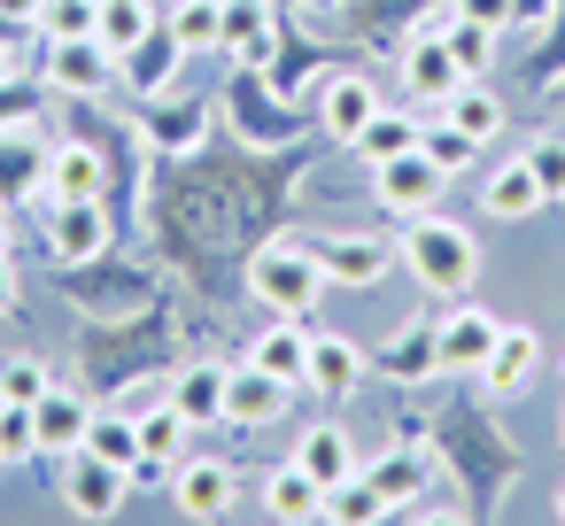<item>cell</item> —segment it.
<instances>
[{
  "instance_id": "1f68e13d",
  "label": "cell",
  "mask_w": 565,
  "mask_h": 526,
  "mask_svg": "<svg viewBox=\"0 0 565 526\" xmlns=\"http://www.w3.org/2000/svg\"><path fill=\"white\" fill-rule=\"evenodd\" d=\"M186 433H194V426H186V418L171 410V395H163V410H148V418H140V449H148L140 464H179Z\"/></svg>"
},
{
  "instance_id": "f546056e",
  "label": "cell",
  "mask_w": 565,
  "mask_h": 526,
  "mask_svg": "<svg viewBox=\"0 0 565 526\" xmlns=\"http://www.w3.org/2000/svg\"><path fill=\"white\" fill-rule=\"evenodd\" d=\"M441 40H449V55H457V71H465V78H480V71L495 63V32H488V24H472V17H457V9H449Z\"/></svg>"
},
{
  "instance_id": "e575fe53",
  "label": "cell",
  "mask_w": 565,
  "mask_h": 526,
  "mask_svg": "<svg viewBox=\"0 0 565 526\" xmlns=\"http://www.w3.org/2000/svg\"><path fill=\"white\" fill-rule=\"evenodd\" d=\"M55 379H47V364L40 356H0V402H40Z\"/></svg>"
},
{
  "instance_id": "74e56055",
  "label": "cell",
  "mask_w": 565,
  "mask_h": 526,
  "mask_svg": "<svg viewBox=\"0 0 565 526\" xmlns=\"http://www.w3.org/2000/svg\"><path fill=\"white\" fill-rule=\"evenodd\" d=\"M526 163H534L542 194H550V202H565V132H542V140L526 148Z\"/></svg>"
},
{
  "instance_id": "8d00e7d4",
  "label": "cell",
  "mask_w": 565,
  "mask_h": 526,
  "mask_svg": "<svg viewBox=\"0 0 565 526\" xmlns=\"http://www.w3.org/2000/svg\"><path fill=\"white\" fill-rule=\"evenodd\" d=\"M94 17H102V0H47V9H40L47 40H86V32H94Z\"/></svg>"
},
{
  "instance_id": "60d3db41",
  "label": "cell",
  "mask_w": 565,
  "mask_h": 526,
  "mask_svg": "<svg viewBox=\"0 0 565 526\" xmlns=\"http://www.w3.org/2000/svg\"><path fill=\"white\" fill-rule=\"evenodd\" d=\"M542 9L550 0H511V24H542Z\"/></svg>"
},
{
  "instance_id": "ee69618b",
  "label": "cell",
  "mask_w": 565,
  "mask_h": 526,
  "mask_svg": "<svg viewBox=\"0 0 565 526\" xmlns=\"http://www.w3.org/2000/svg\"><path fill=\"white\" fill-rule=\"evenodd\" d=\"M0 256H9V217H0Z\"/></svg>"
},
{
  "instance_id": "7a4b0ae2",
  "label": "cell",
  "mask_w": 565,
  "mask_h": 526,
  "mask_svg": "<svg viewBox=\"0 0 565 526\" xmlns=\"http://www.w3.org/2000/svg\"><path fill=\"white\" fill-rule=\"evenodd\" d=\"M326 287H333V279H326V264H318V240H271V248H256V264H248V294H256L271 318H310Z\"/></svg>"
},
{
  "instance_id": "f35d334b",
  "label": "cell",
  "mask_w": 565,
  "mask_h": 526,
  "mask_svg": "<svg viewBox=\"0 0 565 526\" xmlns=\"http://www.w3.org/2000/svg\"><path fill=\"white\" fill-rule=\"evenodd\" d=\"M457 17H472V24H488V32H503L511 24V0H449Z\"/></svg>"
},
{
  "instance_id": "603a6c76",
  "label": "cell",
  "mask_w": 565,
  "mask_h": 526,
  "mask_svg": "<svg viewBox=\"0 0 565 526\" xmlns=\"http://www.w3.org/2000/svg\"><path fill=\"white\" fill-rule=\"evenodd\" d=\"M264 511H271V518H287V526H302V518H318V511H326V487L287 457V464H271V472H264Z\"/></svg>"
},
{
  "instance_id": "277c9868",
  "label": "cell",
  "mask_w": 565,
  "mask_h": 526,
  "mask_svg": "<svg viewBox=\"0 0 565 526\" xmlns=\"http://www.w3.org/2000/svg\"><path fill=\"white\" fill-rule=\"evenodd\" d=\"M47 248H55V264H102V248H109V210H102V194L47 202Z\"/></svg>"
},
{
  "instance_id": "7402d4cb",
  "label": "cell",
  "mask_w": 565,
  "mask_h": 526,
  "mask_svg": "<svg viewBox=\"0 0 565 526\" xmlns=\"http://www.w3.org/2000/svg\"><path fill=\"white\" fill-rule=\"evenodd\" d=\"M32 418H40V457H63V449H78V441H86V426H94L86 395H71V387H47V395L32 402Z\"/></svg>"
},
{
  "instance_id": "8992f818",
  "label": "cell",
  "mask_w": 565,
  "mask_h": 526,
  "mask_svg": "<svg viewBox=\"0 0 565 526\" xmlns=\"http://www.w3.org/2000/svg\"><path fill=\"white\" fill-rule=\"evenodd\" d=\"M503 325H511V318H495V310H480V302L441 310V372H480L488 348L503 341Z\"/></svg>"
},
{
  "instance_id": "ffe728a7",
  "label": "cell",
  "mask_w": 565,
  "mask_h": 526,
  "mask_svg": "<svg viewBox=\"0 0 565 526\" xmlns=\"http://www.w3.org/2000/svg\"><path fill=\"white\" fill-rule=\"evenodd\" d=\"M380 372L403 379V387H418L426 372H441V318H418L411 333H395V341L380 348Z\"/></svg>"
},
{
  "instance_id": "8fae6325",
  "label": "cell",
  "mask_w": 565,
  "mask_h": 526,
  "mask_svg": "<svg viewBox=\"0 0 565 526\" xmlns=\"http://www.w3.org/2000/svg\"><path fill=\"white\" fill-rule=\"evenodd\" d=\"M287 379L279 372H264V364H241V372H225V418L233 426H279L287 418Z\"/></svg>"
},
{
  "instance_id": "d590c367",
  "label": "cell",
  "mask_w": 565,
  "mask_h": 526,
  "mask_svg": "<svg viewBox=\"0 0 565 526\" xmlns=\"http://www.w3.org/2000/svg\"><path fill=\"white\" fill-rule=\"evenodd\" d=\"M418 148H426V155H434V163H441L449 179H457V171H465V163L480 155V140H465L457 125H418Z\"/></svg>"
},
{
  "instance_id": "3957f363",
  "label": "cell",
  "mask_w": 565,
  "mask_h": 526,
  "mask_svg": "<svg viewBox=\"0 0 565 526\" xmlns=\"http://www.w3.org/2000/svg\"><path fill=\"white\" fill-rule=\"evenodd\" d=\"M441 186H449V171H441L426 148H403V155L372 163V194H380L387 217H426V210L441 202Z\"/></svg>"
},
{
  "instance_id": "5b68a950",
  "label": "cell",
  "mask_w": 565,
  "mask_h": 526,
  "mask_svg": "<svg viewBox=\"0 0 565 526\" xmlns=\"http://www.w3.org/2000/svg\"><path fill=\"white\" fill-rule=\"evenodd\" d=\"M125 487H132L125 464H102V457L71 449V464H63V503H71L78 518H117V511H125Z\"/></svg>"
},
{
  "instance_id": "836d02e7",
  "label": "cell",
  "mask_w": 565,
  "mask_h": 526,
  "mask_svg": "<svg viewBox=\"0 0 565 526\" xmlns=\"http://www.w3.org/2000/svg\"><path fill=\"white\" fill-rule=\"evenodd\" d=\"M24 457H40V418L32 402H0V464H24Z\"/></svg>"
},
{
  "instance_id": "7bdbcfd3",
  "label": "cell",
  "mask_w": 565,
  "mask_h": 526,
  "mask_svg": "<svg viewBox=\"0 0 565 526\" xmlns=\"http://www.w3.org/2000/svg\"><path fill=\"white\" fill-rule=\"evenodd\" d=\"M0 86H9V40H0Z\"/></svg>"
},
{
  "instance_id": "ba28073f",
  "label": "cell",
  "mask_w": 565,
  "mask_h": 526,
  "mask_svg": "<svg viewBox=\"0 0 565 526\" xmlns=\"http://www.w3.org/2000/svg\"><path fill=\"white\" fill-rule=\"evenodd\" d=\"M233 464L225 457H186V464H171V503L186 511V518H225L233 511Z\"/></svg>"
},
{
  "instance_id": "9c48e42d",
  "label": "cell",
  "mask_w": 565,
  "mask_h": 526,
  "mask_svg": "<svg viewBox=\"0 0 565 526\" xmlns=\"http://www.w3.org/2000/svg\"><path fill=\"white\" fill-rule=\"evenodd\" d=\"M271 47H279V17H271V0H225V55L264 78L271 71Z\"/></svg>"
},
{
  "instance_id": "83f0119b",
  "label": "cell",
  "mask_w": 565,
  "mask_h": 526,
  "mask_svg": "<svg viewBox=\"0 0 565 526\" xmlns=\"http://www.w3.org/2000/svg\"><path fill=\"white\" fill-rule=\"evenodd\" d=\"M318 518H333V526H372V518H395V503L356 472V480H341V487H326V511Z\"/></svg>"
},
{
  "instance_id": "b9f144b4",
  "label": "cell",
  "mask_w": 565,
  "mask_h": 526,
  "mask_svg": "<svg viewBox=\"0 0 565 526\" xmlns=\"http://www.w3.org/2000/svg\"><path fill=\"white\" fill-rule=\"evenodd\" d=\"M32 9H47V0H0V17H32Z\"/></svg>"
},
{
  "instance_id": "7c38bea8",
  "label": "cell",
  "mask_w": 565,
  "mask_h": 526,
  "mask_svg": "<svg viewBox=\"0 0 565 526\" xmlns=\"http://www.w3.org/2000/svg\"><path fill=\"white\" fill-rule=\"evenodd\" d=\"M318 264H326V279L333 287H380L403 256L387 248V240H364V233H341V240H318Z\"/></svg>"
},
{
  "instance_id": "2e32d148",
  "label": "cell",
  "mask_w": 565,
  "mask_h": 526,
  "mask_svg": "<svg viewBox=\"0 0 565 526\" xmlns=\"http://www.w3.org/2000/svg\"><path fill=\"white\" fill-rule=\"evenodd\" d=\"M295 464H302L318 487H341V480H356V441H349V426H333V418L302 426V441H295Z\"/></svg>"
},
{
  "instance_id": "484cf974",
  "label": "cell",
  "mask_w": 565,
  "mask_h": 526,
  "mask_svg": "<svg viewBox=\"0 0 565 526\" xmlns=\"http://www.w3.org/2000/svg\"><path fill=\"white\" fill-rule=\"evenodd\" d=\"M86 457H102V464H140L148 449H140V418H117V410H94V426H86V441H78Z\"/></svg>"
},
{
  "instance_id": "e0dca14e",
  "label": "cell",
  "mask_w": 565,
  "mask_h": 526,
  "mask_svg": "<svg viewBox=\"0 0 565 526\" xmlns=\"http://www.w3.org/2000/svg\"><path fill=\"white\" fill-rule=\"evenodd\" d=\"M310 318H279V325H264L256 341H248V364H264V372H279L287 387H302V372H310Z\"/></svg>"
},
{
  "instance_id": "ac0fdd59",
  "label": "cell",
  "mask_w": 565,
  "mask_h": 526,
  "mask_svg": "<svg viewBox=\"0 0 565 526\" xmlns=\"http://www.w3.org/2000/svg\"><path fill=\"white\" fill-rule=\"evenodd\" d=\"M534 364H542V341H534L526 325H503V341L488 348V364H480L472 379H480L488 395H519V387L534 379Z\"/></svg>"
},
{
  "instance_id": "4fadbf2b",
  "label": "cell",
  "mask_w": 565,
  "mask_h": 526,
  "mask_svg": "<svg viewBox=\"0 0 565 526\" xmlns=\"http://www.w3.org/2000/svg\"><path fill=\"white\" fill-rule=\"evenodd\" d=\"M47 78L63 86V94H102L109 78H117V55L86 32V40H47Z\"/></svg>"
},
{
  "instance_id": "d6986e66",
  "label": "cell",
  "mask_w": 565,
  "mask_h": 526,
  "mask_svg": "<svg viewBox=\"0 0 565 526\" xmlns=\"http://www.w3.org/2000/svg\"><path fill=\"white\" fill-rule=\"evenodd\" d=\"M179 55H186V47H179V32H171V24H156L132 55H117V78H125V86H140V94H163V86L179 78Z\"/></svg>"
},
{
  "instance_id": "6da1fadb",
  "label": "cell",
  "mask_w": 565,
  "mask_h": 526,
  "mask_svg": "<svg viewBox=\"0 0 565 526\" xmlns=\"http://www.w3.org/2000/svg\"><path fill=\"white\" fill-rule=\"evenodd\" d=\"M395 256H403V271L426 287V294H441V302H465L472 287H480V240L465 233V225H449V217H403V240H395Z\"/></svg>"
},
{
  "instance_id": "9a60e30c",
  "label": "cell",
  "mask_w": 565,
  "mask_h": 526,
  "mask_svg": "<svg viewBox=\"0 0 565 526\" xmlns=\"http://www.w3.org/2000/svg\"><path fill=\"white\" fill-rule=\"evenodd\" d=\"M550 194H542V179H534V163L526 155H511V163H495L488 171V186H480V210L495 217V225H519V217H534Z\"/></svg>"
},
{
  "instance_id": "cb8c5ba5",
  "label": "cell",
  "mask_w": 565,
  "mask_h": 526,
  "mask_svg": "<svg viewBox=\"0 0 565 526\" xmlns=\"http://www.w3.org/2000/svg\"><path fill=\"white\" fill-rule=\"evenodd\" d=\"M441 125H457L465 140H480V148H488V140L503 132V101H495V94H488L480 78H465V86H457V94L441 101Z\"/></svg>"
},
{
  "instance_id": "4dcf8cb0",
  "label": "cell",
  "mask_w": 565,
  "mask_h": 526,
  "mask_svg": "<svg viewBox=\"0 0 565 526\" xmlns=\"http://www.w3.org/2000/svg\"><path fill=\"white\" fill-rule=\"evenodd\" d=\"M349 148H356L364 163H387V155L418 148V125H411V117H395V109H380V117H372V125H364V132L349 140Z\"/></svg>"
},
{
  "instance_id": "30bf717a",
  "label": "cell",
  "mask_w": 565,
  "mask_h": 526,
  "mask_svg": "<svg viewBox=\"0 0 565 526\" xmlns=\"http://www.w3.org/2000/svg\"><path fill=\"white\" fill-rule=\"evenodd\" d=\"M457 86H465V71H457L449 40H441V32H418V40L403 47V94H411V101H434V109H441V101H449Z\"/></svg>"
},
{
  "instance_id": "44dd1931",
  "label": "cell",
  "mask_w": 565,
  "mask_h": 526,
  "mask_svg": "<svg viewBox=\"0 0 565 526\" xmlns=\"http://www.w3.org/2000/svg\"><path fill=\"white\" fill-rule=\"evenodd\" d=\"M171 410L202 433V426H217L225 418V364H186V372H171Z\"/></svg>"
},
{
  "instance_id": "52a82bcc",
  "label": "cell",
  "mask_w": 565,
  "mask_h": 526,
  "mask_svg": "<svg viewBox=\"0 0 565 526\" xmlns=\"http://www.w3.org/2000/svg\"><path fill=\"white\" fill-rule=\"evenodd\" d=\"M364 372H372V356H364L349 333H310V372H302V387H310V395L349 402V395L364 387Z\"/></svg>"
},
{
  "instance_id": "4316f807",
  "label": "cell",
  "mask_w": 565,
  "mask_h": 526,
  "mask_svg": "<svg viewBox=\"0 0 565 526\" xmlns=\"http://www.w3.org/2000/svg\"><path fill=\"white\" fill-rule=\"evenodd\" d=\"M148 32H156V9H148V0H102V17H94V40H102L109 55H132Z\"/></svg>"
},
{
  "instance_id": "d6a6232c",
  "label": "cell",
  "mask_w": 565,
  "mask_h": 526,
  "mask_svg": "<svg viewBox=\"0 0 565 526\" xmlns=\"http://www.w3.org/2000/svg\"><path fill=\"white\" fill-rule=\"evenodd\" d=\"M364 480H372V487H380V495H387L395 511H411V495L426 487V457H411V449H395V457H380V464H372Z\"/></svg>"
},
{
  "instance_id": "d4e9b609",
  "label": "cell",
  "mask_w": 565,
  "mask_h": 526,
  "mask_svg": "<svg viewBox=\"0 0 565 526\" xmlns=\"http://www.w3.org/2000/svg\"><path fill=\"white\" fill-rule=\"evenodd\" d=\"M102 179H109V171H102V155H94L86 140H63V148L47 155V194H55V202H78V194H102Z\"/></svg>"
},
{
  "instance_id": "f1b7e54d",
  "label": "cell",
  "mask_w": 565,
  "mask_h": 526,
  "mask_svg": "<svg viewBox=\"0 0 565 526\" xmlns=\"http://www.w3.org/2000/svg\"><path fill=\"white\" fill-rule=\"evenodd\" d=\"M171 32H179L186 55L225 47V0H179V9H171Z\"/></svg>"
},
{
  "instance_id": "ab89813d",
  "label": "cell",
  "mask_w": 565,
  "mask_h": 526,
  "mask_svg": "<svg viewBox=\"0 0 565 526\" xmlns=\"http://www.w3.org/2000/svg\"><path fill=\"white\" fill-rule=\"evenodd\" d=\"M17 310V271H9V256H0V318Z\"/></svg>"
},
{
  "instance_id": "5bb4252c",
  "label": "cell",
  "mask_w": 565,
  "mask_h": 526,
  "mask_svg": "<svg viewBox=\"0 0 565 526\" xmlns=\"http://www.w3.org/2000/svg\"><path fill=\"white\" fill-rule=\"evenodd\" d=\"M372 117H380V94H372V78H356V71H333V78H326V94H318V125H326V140H356Z\"/></svg>"
},
{
  "instance_id": "f6af8a7d",
  "label": "cell",
  "mask_w": 565,
  "mask_h": 526,
  "mask_svg": "<svg viewBox=\"0 0 565 526\" xmlns=\"http://www.w3.org/2000/svg\"><path fill=\"white\" fill-rule=\"evenodd\" d=\"M557 518H565V487H557Z\"/></svg>"
}]
</instances>
